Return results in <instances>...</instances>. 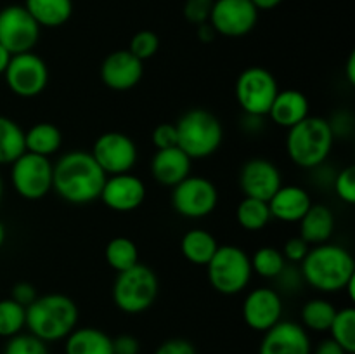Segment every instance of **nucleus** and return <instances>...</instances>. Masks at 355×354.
<instances>
[{"label": "nucleus", "mask_w": 355, "mask_h": 354, "mask_svg": "<svg viewBox=\"0 0 355 354\" xmlns=\"http://www.w3.org/2000/svg\"><path fill=\"white\" fill-rule=\"evenodd\" d=\"M106 177L90 151L73 149L54 163L52 191L71 205L92 203L99 200Z\"/></svg>", "instance_id": "obj_1"}, {"label": "nucleus", "mask_w": 355, "mask_h": 354, "mask_svg": "<svg viewBox=\"0 0 355 354\" xmlns=\"http://www.w3.org/2000/svg\"><path fill=\"white\" fill-rule=\"evenodd\" d=\"M300 273L309 287L322 294H336L355 276V260L345 246L326 242L311 246L300 262Z\"/></svg>", "instance_id": "obj_2"}, {"label": "nucleus", "mask_w": 355, "mask_h": 354, "mask_svg": "<svg viewBox=\"0 0 355 354\" xmlns=\"http://www.w3.org/2000/svg\"><path fill=\"white\" fill-rule=\"evenodd\" d=\"M76 302L64 294L38 295L26 307V328L44 342L64 340L78 325Z\"/></svg>", "instance_id": "obj_3"}, {"label": "nucleus", "mask_w": 355, "mask_h": 354, "mask_svg": "<svg viewBox=\"0 0 355 354\" xmlns=\"http://www.w3.org/2000/svg\"><path fill=\"white\" fill-rule=\"evenodd\" d=\"M335 142L329 121L322 117L309 115L297 125L288 128L286 151L291 162L300 169L314 170L324 165Z\"/></svg>", "instance_id": "obj_4"}, {"label": "nucleus", "mask_w": 355, "mask_h": 354, "mask_svg": "<svg viewBox=\"0 0 355 354\" xmlns=\"http://www.w3.org/2000/svg\"><path fill=\"white\" fill-rule=\"evenodd\" d=\"M177 146L191 160L208 158L218 151L224 141V127L211 111L194 108L175 121Z\"/></svg>", "instance_id": "obj_5"}, {"label": "nucleus", "mask_w": 355, "mask_h": 354, "mask_svg": "<svg viewBox=\"0 0 355 354\" xmlns=\"http://www.w3.org/2000/svg\"><path fill=\"white\" fill-rule=\"evenodd\" d=\"M159 292V281L155 271L144 264L118 273L113 283V302L125 314H141L153 304Z\"/></svg>", "instance_id": "obj_6"}, {"label": "nucleus", "mask_w": 355, "mask_h": 354, "mask_svg": "<svg viewBox=\"0 0 355 354\" xmlns=\"http://www.w3.org/2000/svg\"><path fill=\"white\" fill-rule=\"evenodd\" d=\"M205 267L211 288L222 295L241 294L253 276L250 255L238 245H218Z\"/></svg>", "instance_id": "obj_7"}, {"label": "nucleus", "mask_w": 355, "mask_h": 354, "mask_svg": "<svg viewBox=\"0 0 355 354\" xmlns=\"http://www.w3.org/2000/svg\"><path fill=\"white\" fill-rule=\"evenodd\" d=\"M236 101L245 115L267 117L279 85L272 73L263 66H250L236 80Z\"/></svg>", "instance_id": "obj_8"}, {"label": "nucleus", "mask_w": 355, "mask_h": 354, "mask_svg": "<svg viewBox=\"0 0 355 354\" xmlns=\"http://www.w3.org/2000/svg\"><path fill=\"white\" fill-rule=\"evenodd\" d=\"M54 163L35 153L24 151L10 163V183L14 191L24 200H42L52 191Z\"/></svg>", "instance_id": "obj_9"}, {"label": "nucleus", "mask_w": 355, "mask_h": 354, "mask_svg": "<svg viewBox=\"0 0 355 354\" xmlns=\"http://www.w3.org/2000/svg\"><path fill=\"white\" fill-rule=\"evenodd\" d=\"M49 66L33 51L14 54L3 71V80L10 92L23 99L38 97L49 85Z\"/></svg>", "instance_id": "obj_10"}, {"label": "nucleus", "mask_w": 355, "mask_h": 354, "mask_svg": "<svg viewBox=\"0 0 355 354\" xmlns=\"http://www.w3.org/2000/svg\"><path fill=\"white\" fill-rule=\"evenodd\" d=\"M218 205V189L203 176H187L172 187V207L180 217L203 219Z\"/></svg>", "instance_id": "obj_11"}, {"label": "nucleus", "mask_w": 355, "mask_h": 354, "mask_svg": "<svg viewBox=\"0 0 355 354\" xmlns=\"http://www.w3.org/2000/svg\"><path fill=\"white\" fill-rule=\"evenodd\" d=\"M90 155L106 176L130 172L139 158L137 144L125 132L110 130L94 141Z\"/></svg>", "instance_id": "obj_12"}, {"label": "nucleus", "mask_w": 355, "mask_h": 354, "mask_svg": "<svg viewBox=\"0 0 355 354\" xmlns=\"http://www.w3.org/2000/svg\"><path fill=\"white\" fill-rule=\"evenodd\" d=\"M40 30L24 6L12 3L0 9V45L12 56L33 51L40 38Z\"/></svg>", "instance_id": "obj_13"}, {"label": "nucleus", "mask_w": 355, "mask_h": 354, "mask_svg": "<svg viewBox=\"0 0 355 354\" xmlns=\"http://www.w3.org/2000/svg\"><path fill=\"white\" fill-rule=\"evenodd\" d=\"M208 23L220 37L239 38L257 26L259 10L252 0H214Z\"/></svg>", "instance_id": "obj_14"}, {"label": "nucleus", "mask_w": 355, "mask_h": 354, "mask_svg": "<svg viewBox=\"0 0 355 354\" xmlns=\"http://www.w3.org/2000/svg\"><path fill=\"white\" fill-rule=\"evenodd\" d=\"M283 297L276 288L259 287L248 292L243 301V319L255 332H267L283 319Z\"/></svg>", "instance_id": "obj_15"}, {"label": "nucleus", "mask_w": 355, "mask_h": 354, "mask_svg": "<svg viewBox=\"0 0 355 354\" xmlns=\"http://www.w3.org/2000/svg\"><path fill=\"white\" fill-rule=\"evenodd\" d=\"M146 194L148 191H146L144 180L132 172H127L107 176L99 200H103V203L110 210L127 214V212L137 210L144 203Z\"/></svg>", "instance_id": "obj_16"}, {"label": "nucleus", "mask_w": 355, "mask_h": 354, "mask_svg": "<svg viewBox=\"0 0 355 354\" xmlns=\"http://www.w3.org/2000/svg\"><path fill=\"white\" fill-rule=\"evenodd\" d=\"M281 186L279 169L267 158H250L239 170V187L245 196L269 201Z\"/></svg>", "instance_id": "obj_17"}, {"label": "nucleus", "mask_w": 355, "mask_h": 354, "mask_svg": "<svg viewBox=\"0 0 355 354\" xmlns=\"http://www.w3.org/2000/svg\"><path fill=\"white\" fill-rule=\"evenodd\" d=\"M99 73L107 89L125 92L139 85L144 76V62L135 58L128 49H120L104 58Z\"/></svg>", "instance_id": "obj_18"}, {"label": "nucleus", "mask_w": 355, "mask_h": 354, "mask_svg": "<svg viewBox=\"0 0 355 354\" xmlns=\"http://www.w3.org/2000/svg\"><path fill=\"white\" fill-rule=\"evenodd\" d=\"M259 354H312L311 337L300 323L281 319L263 332Z\"/></svg>", "instance_id": "obj_19"}, {"label": "nucleus", "mask_w": 355, "mask_h": 354, "mask_svg": "<svg viewBox=\"0 0 355 354\" xmlns=\"http://www.w3.org/2000/svg\"><path fill=\"white\" fill-rule=\"evenodd\" d=\"M267 203H269L270 217L286 224H298L305 212L311 208L312 198L302 186L283 184Z\"/></svg>", "instance_id": "obj_20"}, {"label": "nucleus", "mask_w": 355, "mask_h": 354, "mask_svg": "<svg viewBox=\"0 0 355 354\" xmlns=\"http://www.w3.org/2000/svg\"><path fill=\"white\" fill-rule=\"evenodd\" d=\"M191 169H193V160L179 148L158 149L151 160V176L155 177L156 183L163 184V186L173 187L191 176Z\"/></svg>", "instance_id": "obj_21"}, {"label": "nucleus", "mask_w": 355, "mask_h": 354, "mask_svg": "<svg viewBox=\"0 0 355 354\" xmlns=\"http://www.w3.org/2000/svg\"><path fill=\"white\" fill-rule=\"evenodd\" d=\"M267 117L283 128H291L309 117V99L302 90L284 89L274 97Z\"/></svg>", "instance_id": "obj_22"}, {"label": "nucleus", "mask_w": 355, "mask_h": 354, "mask_svg": "<svg viewBox=\"0 0 355 354\" xmlns=\"http://www.w3.org/2000/svg\"><path fill=\"white\" fill-rule=\"evenodd\" d=\"M300 226V238L309 245H321L329 242L335 233V214L328 205L312 203L298 222Z\"/></svg>", "instance_id": "obj_23"}, {"label": "nucleus", "mask_w": 355, "mask_h": 354, "mask_svg": "<svg viewBox=\"0 0 355 354\" xmlns=\"http://www.w3.org/2000/svg\"><path fill=\"white\" fill-rule=\"evenodd\" d=\"M64 340L66 354H113V339L94 326H76Z\"/></svg>", "instance_id": "obj_24"}, {"label": "nucleus", "mask_w": 355, "mask_h": 354, "mask_svg": "<svg viewBox=\"0 0 355 354\" xmlns=\"http://www.w3.org/2000/svg\"><path fill=\"white\" fill-rule=\"evenodd\" d=\"M217 248V238L203 228L189 229L184 233L182 239H180V252H182L184 259L194 266H207Z\"/></svg>", "instance_id": "obj_25"}, {"label": "nucleus", "mask_w": 355, "mask_h": 354, "mask_svg": "<svg viewBox=\"0 0 355 354\" xmlns=\"http://www.w3.org/2000/svg\"><path fill=\"white\" fill-rule=\"evenodd\" d=\"M62 132L51 121H38L24 130V148L35 155L51 158L61 149Z\"/></svg>", "instance_id": "obj_26"}, {"label": "nucleus", "mask_w": 355, "mask_h": 354, "mask_svg": "<svg viewBox=\"0 0 355 354\" xmlns=\"http://www.w3.org/2000/svg\"><path fill=\"white\" fill-rule=\"evenodd\" d=\"M24 7L40 28L62 26L73 14V0H26Z\"/></svg>", "instance_id": "obj_27"}, {"label": "nucleus", "mask_w": 355, "mask_h": 354, "mask_svg": "<svg viewBox=\"0 0 355 354\" xmlns=\"http://www.w3.org/2000/svg\"><path fill=\"white\" fill-rule=\"evenodd\" d=\"M24 151V128L12 118L0 115V165H10Z\"/></svg>", "instance_id": "obj_28"}, {"label": "nucleus", "mask_w": 355, "mask_h": 354, "mask_svg": "<svg viewBox=\"0 0 355 354\" xmlns=\"http://www.w3.org/2000/svg\"><path fill=\"white\" fill-rule=\"evenodd\" d=\"M336 307L328 301V298H311L304 304L300 311L302 326L311 332H328L335 319Z\"/></svg>", "instance_id": "obj_29"}, {"label": "nucleus", "mask_w": 355, "mask_h": 354, "mask_svg": "<svg viewBox=\"0 0 355 354\" xmlns=\"http://www.w3.org/2000/svg\"><path fill=\"white\" fill-rule=\"evenodd\" d=\"M236 221L245 231H260L272 221L269 203L257 198L243 196V200L236 207Z\"/></svg>", "instance_id": "obj_30"}, {"label": "nucleus", "mask_w": 355, "mask_h": 354, "mask_svg": "<svg viewBox=\"0 0 355 354\" xmlns=\"http://www.w3.org/2000/svg\"><path fill=\"white\" fill-rule=\"evenodd\" d=\"M104 257L111 269L121 273V271H127L139 264V248L134 239L127 238V236H116L107 242L106 248H104Z\"/></svg>", "instance_id": "obj_31"}, {"label": "nucleus", "mask_w": 355, "mask_h": 354, "mask_svg": "<svg viewBox=\"0 0 355 354\" xmlns=\"http://www.w3.org/2000/svg\"><path fill=\"white\" fill-rule=\"evenodd\" d=\"M252 269L253 273H257L259 276L266 278V280H276L279 276L281 271L286 266V259H284L283 252L276 246H260L259 250H255L252 257Z\"/></svg>", "instance_id": "obj_32"}, {"label": "nucleus", "mask_w": 355, "mask_h": 354, "mask_svg": "<svg viewBox=\"0 0 355 354\" xmlns=\"http://www.w3.org/2000/svg\"><path fill=\"white\" fill-rule=\"evenodd\" d=\"M331 339L345 351L347 354L355 353V309H336L335 319L328 330Z\"/></svg>", "instance_id": "obj_33"}, {"label": "nucleus", "mask_w": 355, "mask_h": 354, "mask_svg": "<svg viewBox=\"0 0 355 354\" xmlns=\"http://www.w3.org/2000/svg\"><path fill=\"white\" fill-rule=\"evenodd\" d=\"M26 328V307L12 298L0 301V337L10 339Z\"/></svg>", "instance_id": "obj_34"}, {"label": "nucleus", "mask_w": 355, "mask_h": 354, "mask_svg": "<svg viewBox=\"0 0 355 354\" xmlns=\"http://www.w3.org/2000/svg\"><path fill=\"white\" fill-rule=\"evenodd\" d=\"M3 354H49L47 342L38 337L28 333H17V335L7 339Z\"/></svg>", "instance_id": "obj_35"}, {"label": "nucleus", "mask_w": 355, "mask_h": 354, "mask_svg": "<svg viewBox=\"0 0 355 354\" xmlns=\"http://www.w3.org/2000/svg\"><path fill=\"white\" fill-rule=\"evenodd\" d=\"M159 49V37L151 30H141L130 38V44H128V51L135 56L137 59H141L142 62L146 59L155 58L156 52Z\"/></svg>", "instance_id": "obj_36"}, {"label": "nucleus", "mask_w": 355, "mask_h": 354, "mask_svg": "<svg viewBox=\"0 0 355 354\" xmlns=\"http://www.w3.org/2000/svg\"><path fill=\"white\" fill-rule=\"evenodd\" d=\"M333 189H335L336 196L347 205L355 203V167L349 165L342 169L340 172L335 174L333 179Z\"/></svg>", "instance_id": "obj_37"}, {"label": "nucleus", "mask_w": 355, "mask_h": 354, "mask_svg": "<svg viewBox=\"0 0 355 354\" xmlns=\"http://www.w3.org/2000/svg\"><path fill=\"white\" fill-rule=\"evenodd\" d=\"M211 7H214V0H186L182 12L186 21L198 26V24L208 23Z\"/></svg>", "instance_id": "obj_38"}, {"label": "nucleus", "mask_w": 355, "mask_h": 354, "mask_svg": "<svg viewBox=\"0 0 355 354\" xmlns=\"http://www.w3.org/2000/svg\"><path fill=\"white\" fill-rule=\"evenodd\" d=\"M276 281H277V287H279L281 290L288 292V294H293V292H297L298 288L305 283L304 278H302L300 269L295 267V264H290V262L284 266V269L281 271L279 276L276 278Z\"/></svg>", "instance_id": "obj_39"}, {"label": "nucleus", "mask_w": 355, "mask_h": 354, "mask_svg": "<svg viewBox=\"0 0 355 354\" xmlns=\"http://www.w3.org/2000/svg\"><path fill=\"white\" fill-rule=\"evenodd\" d=\"M311 250V245H309L305 239H302L300 236H293V238L288 239L283 246V255L286 259V262L290 264H300L302 260L305 259V255Z\"/></svg>", "instance_id": "obj_40"}, {"label": "nucleus", "mask_w": 355, "mask_h": 354, "mask_svg": "<svg viewBox=\"0 0 355 354\" xmlns=\"http://www.w3.org/2000/svg\"><path fill=\"white\" fill-rule=\"evenodd\" d=\"M153 144L156 149H166L177 146V128L175 124H159L153 130Z\"/></svg>", "instance_id": "obj_41"}, {"label": "nucleus", "mask_w": 355, "mask_h": 354, "mask_svg": "<svg viewBox=\"0 0 355 354\" xmlns=\"http://www.w3.org/2000/svg\"><path fill=\"white\" fill-rule=\"evenodd\" d=\"M155 354H196L193 344L186 339H168L156 347Z\"/></svg>", "instance_id": "obj_42"}, {"label": "nucleus", "mask_w": 355, "mask_h": 354, "mask_svg": "<svg viewBox=\"0 0 355 354\" xmlns=\"http://www.w3.org/2000/svg\"><path fill=\"white\" fill-rule=\"evenodd\" d=\"M38 297L37 287L30 281H19L12 287V292H10V298L16 301L17 304H21L23 307H28L35 298Z\"/></svg>", "instance_id": "obj_43"}, {"label": "nucleus", "mask_w": 355, "mask_h": 354, "mask_svg": "<svg viewBox=\"0 0 355 354\" xmlns=\"http://www.w3.org/2000/svg\"><path fill=\"white\" fill-rule=\"evenodd\" d=\"M141 353V344L134 335H118L113 339V354H139Z\"/></svg>", "instance_id": "obj_44"}, {"label": "nucleus", "mask_w": 355, "mask_h": 354, "mask_svg": "<svg viewBox=\"0 0 355 354\" xmlns=\"http://www.w3.org/2000/svg\"><path fill=\"white\" fill-rule=\"evenodd\" d=\"M314 354H347V353L335 342V340L331 339V337H329V339L321 340V342L318 344Z\"/></svg>", "instance_id": "obj_45"}, {"label": "nucleus", "mask_w": 355, "mask_h": 354, "mask_svg": "<svg viewBox=\"0 0 355 354\" xmlns=\"http://www.w3.org/2000/svg\"><path fill=\"white\" fill-rule=\"evenodd\" d=\"M196 33H198V38H200V42H203V44H210V42H214L215 38H217V31L214 30V26H211L210 23L198 24Z\"/></svg>", "instance_id": "obj_46"}, {"label": "nucleus", "mask_w": 355, "mask_h": 354, "mask_svg": "<svg viewBox=\"0 0 355 354\" xmlns=\"http://www.w3.org/2000/svg\"><path fill=\"white\" fill-rule=\"evenodd\" d=\"M253 6L257 7V10H272L276 9L277 6H281L283 3V0H252Z\"/></svg>", "instance_id": "obj_47"}, {"label": "nucleus", "mask_w": 355, "mask_h": 354, "mask_svg": "<svg viewBox=\"0 0 355 354\" xmlns=\"http://www.w3.org/2000/svg\"><path fill=\"white\" fill-rule=\"evenodd\" d=\"M345 76H347V82H349L350 85H355V54L354 52L349 56V59H347Z\"/></svg>", "instance_id": "obj_48"}, {"label": "nucleus", "mask_w": 355, "mask_h": 354, "mask_svg": "<svg viewBox=\"0 0 355 354\" xmlns=\"http://www.w3.org/2000/svg\"><path fill=\"white\" fill-rule=\"evenodd\" d=\"M10 58H12V54H10L9 51H7L3 45H0V75H3V71H6L7 65H9Z\"/></svg>", "instance_id": "obj_49"}, {"label": "nucleus", "mask_w": 355, "mask_h": 354, "mask_svg": "<svg viewBox=\"0 0 355 354\" xmlns=\"http://www.w3.org/2000/svg\"><path fill=\"white\" fill-rule=\"evenodd\" d=\"M343 290H347L350 301H355V276L350 278V281L345 285V288H343Z\"/></svg>", "instance_id": "obj_50"}, {"label": "nucleus", "mask_w": 355, "mask_h": 354, "mask_svg": "<svg viewBox=\"0 0 355 354\" xmlns=\"http://www.w3.org/2000/svg\"><path fill=\"white\" fill-rule=\"evenodd\" d=\"M6 236H7L6 228H3V224H2V222H0V248H2V245H3V243H6Z\"/></svg>", "instance_id": "obj_51"}, {"label": "nucleus", "mask_w": 355, "mask_h": 354, "mask_svg": "<svg viewBox=\"0 0 355 354\" xmlns=\"http://www.w3.org/2000/svg\"><path fill=\"white\" fill-rule=\"evenodd\" d=\"M2 194H3V180L0 177V200H2Z\"/></svg>", "instance_id": "obj_52"}]
</instances>
